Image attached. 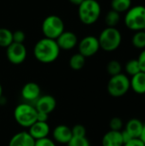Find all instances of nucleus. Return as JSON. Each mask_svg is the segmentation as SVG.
<instances>
[{
	"label": "nucleus",
	"instance_id": "37",
	"mask_svg": "<svg viewBox=\"0 0 145 146\" xmlns=\"http://www.w3.org/2000/svg\"><path fill=\"white\" fill-rule=\"evenodd\" d=\"M3 97V87H2V85L0 84V98Z\"/></svg>",
	"mask_w": 145,
	"mask_h": 146
},
{
	"label": "nucleus",
	"instance_id": "18",
	"mask_svg": "<svg viewBox=\"0 0 145 146\" xmlns=\"http://www.w3.org/2000/svg\"><path fill=\"white\" fill-rule=\"evenodd\" d=\"M144 124V123H143L139 119L132 118L126 122L124 130H126L133 139H138L142 133Z\"/></svg>",
	"mask_w": 145,
	"mask_h": 146
},
{
	"label": "nucleus",
	"instance_id": "13",
	"mask_svg": "<svg viewBox=\"0 0 145 146\" xmlns=\"http://www.w3.org/2000/svg\"><path fill=\"white\" fill-rule=\"evenodd\" d=\"M50 128L48 122L35 121L28 128V133L32 136V138L35 141L38 139L47 138L50 134Z\"/></svg>",
	"mask_w": 145,
	"mask_h": 146
},
{
	"label": "nucleus",
	"instance_id": "1",
	"mask_svg": "<svg viewBox=\"0 0 145 146\" xmlns=\"http://www.w3.org/2000/svg\"><path fill=\"white\" fill-rule=\"evenodd\" d=\"M60 50L56 40L44 37L35 44L33 56L39 62L48 64L54 62L58 58Z\"/></svg>",
	"mask_w": 145,
	"mask_h": 146
},
{
	"label": "nucleus",
	"instance_id": "12",
	"mask_svg": "<svg viewBox=\"0 0 145 146\" xmlns=\"http://www.w3.org/2000/svg\"><path fill=\"white\" fill-rule=\"evenodd\" d=\"M52 138L55 142L67 145L73 138L72 129L67 125H58L52 131Z\"/></svg>",
	"mask_w": 145,
	"mask_h": 146
},
{
	"label": "nucleus",
	"instance_id": "15",
	"mask_svg": "<svg viewBox=\"0 0 145 146\" xmlns=\"http://www.w3.org/2000/svg\"><path fill=\"white\" fill-rule=\"evenodd\" d=\"M35 140L28 133V132L22 131L15 133L10 139L8 146H34Z\"/></svg>",
	"mask_w": 145,
	"mask_h": 146
},
{
	"label": "nucleus",
	"instance_id": "7",
	"mask_svg": "<svg viewBox=\"0 0 145 146\" xmlns=\"http://www.w3.org/2000/svg\"><path fill=\"white\" fill-rule=\"evenodd\" d=\"M130 79L124 74L111 76L107 85V91L113 98H121L130 90Z\"/></svg>",
	"mask_w": 145,
	"mask_h": 146
},
{
	"label": "nucleus",
	"instance_id": "28",
	"mask_svg": "<svg viewBox=\"0 0 145 146\" xmlns=\"http://www.w3.org/2000/svg\"><path fill=\"white\" fill-rule=\"evenodd\" d=\"M73 137H85L86 136V129L81 124L74 125L72 128Z\"/></svg>",
	"mask_w": 145,
	"mask_h": 146
},
{
	"label": "nucleus",
	"instance_id": "17",
	"mask_svg": "<svg viewBox=\"0 0 145 146\" xmlns=\"http://www.w3.org/2000/svg\"><path fill=\"white\" fill-rule=\"evenodd\" d=\"M130 86L135 93L144 95L145 73L139 72L138 74L132 76V79L130 80Z\"/></svg>",
	"mask_w": 145,
	"mask_h": 146
},
{
	"label": "nucleus",
	"instance_id": "32",
	"mask_svg": "<svg viewBox=\"0 0 145 146\" xmlns=\"http://www.w3.org/2000/svg\"><path fill=\"white\" fill-rule=\"evenodd\" d=\"M123 146H145L139 139H132L129 142L124 144Z\"/></svg>",
	"mask_w": 145,
	"mask_h": 146
},
{
	"label": "nucleus",
	"instance_id": "26",
	"mask_svg": "<svg viewBox=\"0 0 145 146\" xmlns=\"http://www.w3.org/2000/svg\"><path fill=\"white\" fill-rule=\"evenodd\" d=\"M67 146H91L88 139L85 137H73Z\"/></svg>",
	"mask_w": 145,
	"mask_h": 146
},
{
	"label": "nucleus",
	"instance_id": "25",
	"mask_svg": "<svg viewBox=\"0 0 145 146\" xmlns=\"http://www.w3.org/2000/svg\"><path fill=\"white\" fill-rule=\"evenodd\" d=\"M122 66L121 62L117 60H111L107 64V72L110 76H115L121 74Z\"/></svg>",
	"mask_w": 145,
	"mask_h": 146
},
{
	"label": "nucleus",
	"instance_id": "11",
	"mask_svg": "<svg viewBox=\"0 0 145 146\" xmlns=\"http://www.w3.org/2000/svg\"><path fill=\"white\" fill-rule=\"evenodd\" d=\"M34 107L38 112H43L50 115L56 107V100L51 95H43L36 100Z\"/></svg>",
	"mask_w": 145,
	"mask_h": 146
},
{
	"label": "nucleus",
	"instance_id": "23",
	"mask_svg": "<svg viewBox=\"0 0 145 146\" xmlns=\"http://www.w3.org/2000/svg\"><path fill=\"white\" fill-rule=\"evenodd\" d=\"M121 20V15L120 13L111 9L109 10L106 16H105V23L109 27H115Z\"/></svg>",
	"mask_w": 145,
	"mask_h": 146
},
{
	"label": "nucleus",
	"instance_id": "22",
	"mask_svg": "<svg viewBox=\"0 0 145 146\" xmlns=\"http://www.w3.org/2000/svg\"><path fill=\"white\" fill-rule=\"evenodd\" d=\"M132 45L139 50H144L145 49V32L141 30L136 32L132 38Z\"/></svg>",
	"mask_w": 145,
	"mask_h": 146
},
{
	"label": "nucleus",
	"instance_id": "31",
	"mask_svg": "<svg viewBox=\"0 0 145 146\" xmlns=\"http://www.w3.org/2000/svg\"><path fill=\"white\" fill-rule=\"evenodd\" d=\"M138 62L139 64V68L141 72L145 73V49L141 51V53L139 54L138 57Z\"/></svg>",
	"mask_w": 145,
	"mask_h": 146
},
{
	"label": "nucleus",
	"instance_id": "33",
	"mask_svg": "<svg viewBox=\"0 0 145 146\" xmlns=\"http://www.w3.org/2000/svg\"><path fill=\"white\" fill-rule=\"evenodd\" d=\"M48 114L43 113V112H38L37 114V121H42V122H47L49 118Z\"/></svg>",
	"mask_w": 145,
	"mask_h": 146
},
{
	"label": "nucleus",
	"instance_id": "2",
	"mask_svg": "<svg viewBox=\"0 0 145 146\" xmlns=\"http://www.w3.org/2000/svg\"><path fill=\"white\" fill-rule=\"evenodd\" d=\"M101 5L97 0H84L78 6L79 21L87 26L96 23L101 15Z\"/></svg>",
	"mask_w": 145,
	"mask_h": 146
},
{
	"label": "nucleus",
	"instance_id": "27",
	"mask_svg": "<svg viewBox=\"0 0 145 146\" xmlns=\"http://www.w3.org/2000/svg\"><path fill=\"white\" fill-rule=\"evenodd\" d=\"M109 127L112 131H121L123 127V121L120 117H113L109 121Z\"/></svg>",
	"mask_w": 145,
	"mask_h": 146
},
{
	"label": "nucleus",
	"instance_id": "24",
	"mask_svg": "<svg viewBox=\"0 0 145 146\" xmlns=\"http://www.w3.org/2000/svg\"><path fill=\"white\" fill-rule=\"evenodd\" d=\"M125 70H126V74H129L130 76H133V75L138 74L139 72H141L138 60L137 59L129 60L125 65Z\"/></svg>",
	"mask_w": 145,
	"mask_h": 146
},
{
	"label": "nucleus",
	"instance_id": "38",
	"mask_svg": "<svg viewBox=\"0 0 145 146\" xmlns=\"http://www.w3.org/2000/svg\"><path fill=\"white\" fill-rule=\"evenodd\" d=\"M143 31H144V32H145V27H144V30H143Z\"/></svg>",
	"mask_w": 145,
	"mask_h": 146
},
{
	"label": "nucleus",
	"instance_id": "16",
	"mask_svg": "<svg viewBox=\"0 0 145 146\" xmlns=\"http://www.w3.org/2000/svg\"><path fill=\"white\" fill-rule=\"evenodd\" d=\"M103 146H123L124 142L121 135V131H112L107 132L102 139Z\"/></svg>",
	"mask_w": 145,
	"mask_h": 146
},
{
	"label": "nucleus",
	"instance_id": "35",
	"mask_svg": "<svg viewBox=\"0 0 145 146\" xmlns=\"http://www.w3.org/2000/svg\"><path fill=\"white\" fill-rule=\"evenodd\" d=\"M138 139L144 143V145H145V123L144 124V127H143L142 133H141V134H140V136H139Z\"/></svg>",
	"mask_w": 145,
	"mask_h": 146
},
{
	"label": "nucleus",
	"instance_id": "21",
	"mask_svg": "<svg viewBox=\"0 0 145 146\" xmlns=\"http://www.w3.org/2000/svg\"><path fill=\"white\" fill-rule=\"evenodd\" d=\"M13 32L5 27H0V47L7 48L13 43Z\"/></svg>",
	"mask_w": 145,
	"mask_h": 146
},
{
	"label": "nucleus",
	"instance_id": "30",
	"mask_svg": "<svg viewBox=\"0 0 145 146\" xmlns=\"http://www.w3.org/2000/svg\"><path fill=\"white\" fill-rule=\"evenodd\" d=\"M34 146H56V145L53 139L47 137V138H44V139L36 140Z\"/></svg>",
	"mask_w": 145,
	"mask_h": 146
},
{
	"label": "nucleus",
	"instance_id": "29",
	"mask_svg": "<svg viewBox=\"0 0 145 146\" xmlns=\"http://www.w3.org/2000/svg\"><path fill=\"white\" fill-rule=\"evenodd\" d=\"M12 36H13V42L14 43L23 44L25 39H26V34L21 30H16V31L13 32Z\"/></svg>",
	"mask_w": 145,
	"mask_h": 146
},
{
	"label": "nucleus",
	"instance_id": "36",
	"mask_svg": "<svg viewBox=\"0 0 145 146\" xmlns=\"http://www.w3.org/2000/svg\"><path fill=\"white\" fill-rule=\"evenodd\" d=\"M73 5H76V6H79L84 0H68Z\"/></svg>",
	"mask_w": 145,
	"mask_h": 146
},
{
	"label": "nucleus",
	"instance_id": "3",
	"mask_svg": "<svg viewBox=\"0 0 145 146\" xmlns=\"http://www.w3.org/2000/svg\"><path fill=\"white\" fill-rule=\"evenodd\" d=\"M97 38L100 49L107 52H111L120 47L122 41V35L116 27H107L101 32Z\"/></svg>",
	"mask_w": 145,
	"mask_h": 146
},
{
	"label": "nucleus",
	"instance_id": "34",
	"mask_svg": "<svg viewBox=\"0 0 145 146\" xmlns=\"http://www.w3.org/2000/svg\"><path fill=\"white\" fill-rule=\"evenodd\" d=\"M121 135H122V139H123V142H124V144H126V143H127V142H129L130 140H132L133 138L126 131V130H123V131H121Z\"/></svg>",
	"mask_w": 145,
	"mask_h": 146
},
{
	"label": "nucleus",
	"instance_id": "6",
	"mask_svg": "<svg viewBox=\"0 0 145 146\" xmlns=\"http://www.w3.org/2000/svg\"><path fill=\"white\" fill-rule=\"evenodd\" d=\"M41 30L44 38L56 40L65 31L64 21L58 15H48L42 22Z\"/></svg>",
	"mask_w": 145,
	"mask_h": 146
},
{
	"label": "nucleus",
	"instance_id": "5",
	"mask_svg": "<svg viewBox=\"0 0 145 146\" xmlns=\"http://www.w3.org/2000/svg\"><path fill=\"white\" fill-rule=\"evenodd\" d=\"M126 27L132 31H141L145 27V6L136 5L131 7L124 18Z\"/></svg>",
	"mask_w": 145,
	"mask_h": 146
},
{
	"label": "nucleus",
	"instance_id": "39",
	"mask_svg": "<svg viewBox=\"0 0 145 146\" xmlns=\"http://www.w3.org/2000/svg\"><path fill=\"white\" fill-rule=\"evenodd\" d=\"M144 96H145V94H144Z\"/></svg>",
	"mask_w": 145,
	"mask_h": 146
},
{
	"label": "nucleus",
	"instance_id": "10",
	"mask_svg": "<svg viewBox=\"0 0 145 146\" xmlns=\"http://www.w3.org/2000/svg\"><path fill=\"white\" fill-rule=\"evenodd\" d=\"M60 50H70L78 45L79 40L77 35L71 31H64L56 39Z\"/></svg>",
	"mask_w": 145,
	"mask_h": 146
},
{
	"label": "nucleus",
	"instance_id": "9",
	"mask_svg": "<svg viewBox=\"0 0 145 146\" xmlns=\"http://www.w3.org/2000/svg\"><path fill=\"white\" fill-rule=\"evenodd\" d=\"M26 48L24 44L12 43L6 48V56L8 61L14 65H20L26 58Z\"/></svg>",
	"mask_w": 145,
	"mask_h": 146
},
{
	"label": "nucleus",
	"instance_id": "8",
	"mask_svg": "<svg viewBox=\"0 0 145 146\" xmlns=\"http://www.w3.org/2000/svg\"><path fill=\"white\" fill-rule=\"evenodd\" d=\"M78 50L79 53L85 58L93 56L100 50L98 38L92 35L84 37L78 43Z\"/></svg>",
	"mask_w": 145,
	"mask_h": 146
},
{
	"label": "nucleus",
	"instance_id": "4",
	"mask_svg": "<svg viewBox=\"0 0 145 146\" xmlns=\"http://www.w3.org/2000/svg\"><path fill=\"white\" fill-rule=\"evenodd\" d=\"M37 114L35 107L26 103L18 104L14 110L15 121L18 125L26 128H29L37 121Z\"/></svg>",
	"mask_w": 145,
	"mask_h": 146
},
{
	"label": "nucleus",
	"instance_id": "19",
	"mask_svg": "<svg viewBox=\"0 0 145 146\" xmlns=\"http://www.w3.org/2000/svg\"><path fill=\"white\" fill-rule=\"evenodd\" d=\"M85 64V57L79 52L73 54L69 59V66L73 70L79 71L84 68Z\"/></svg>",
	"mask_w": 145,
	"mask_h": 146
},
{
	"label": "nucleus",
	"instance_id": "20",
	"mask_svg": "<svg viewBox=\"0 0 145 146\" xmlns=\"http://www.w3.org/2000/svg\"><path fill=\"white\" fill-rule=\"evenodd\" d=\"M132 7V0H111V9L118 13L126 12Z\"/></svg>",
	"mask_w": 145,
	"mask_h": 146
},
{
	"label": "nucleus",
	"instance_id": "14",
	"mask_svg": "<svg viewBox=\"0 0 145 146\" xmlns=\"http://www.w3.org/2000/svg\"><path fill=\"white\" fill-rule=\"evenodd\" d=\"M41 93L40 86L35 82H27L21 88V97L27 102L36 101Z\"/></svg>",
	"mask_w": 145,
	"mask_h": 146
}]
</instances>
